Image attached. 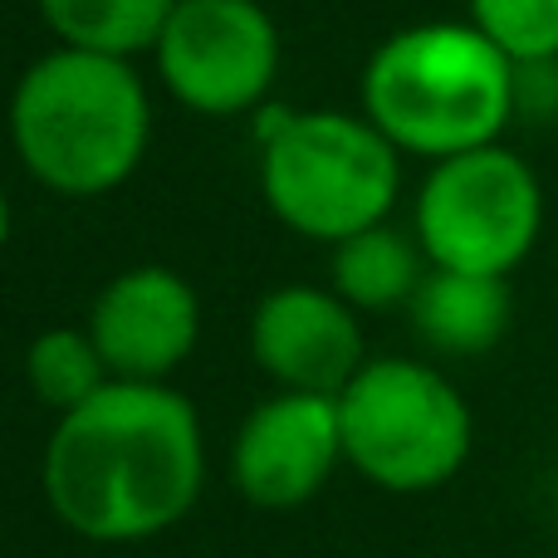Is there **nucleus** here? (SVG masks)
I'll return each instance as SVG.
<instances>
[{
  "mask_svg": "<svg viewBox=\"0 0 558 558\" xmlns=\"http://www.w3.org/2000/svg\"><path fill=\"white\" fill-rule=\"evenodd\" d=\"M202 416L167 383H108L59 416L45 446V500L88 544H143L202 500Z\"/></svg>",
  "mask_w": 558,
  "mask_h": 558,
  "instance_id": "nucleus-1",
  "label": "nucleus"
},
{
  "mask_svg": "<svg viewBox=\"0 0 558 558\" xmlns=\"http://www.w3.org/2000/svg\"><path fill=\"white\" fill-rule=\"evenodd\" d=\"M25 377L39 402L54 407L59 416L94 402V397L113 383V373H108V363L88 328H45L25 353Z\"/></svg>",
  "mask_w": 558,
  "mask_h": 558,
  "instance_id": "nucleus-14",
  "label": "nucleus"
},
{
  "mask_svg": "<svg viewBox=\"0 0 558 558\" xmlns=\"http://www.w3.org/2000/svg\"><path fill=\"white\" fill-rule=\"evenodd\" d=\"M514 118H524V123L558 118V59L514 64Z\"/></svg>",
  "mask_w": 558,
  "mask_h": 558,
  "instance_id": "nucleus-16",
  "label": "nucleus"
},
{
  "mask_svg": "<svg viewBox=\"0 0 558 558\" xmlns=\"http://www.w3.org/2000/svg\"><path fill=\"white\" fill-rule=\"evenodd\" d=\"M471 25L510 64L558 59V0H471Z\"/></svg>",
  "mask_w": 558,
  "mask_h": 558,
  "instance_id": "nucleus-15",
  "label": "nucleus"
},
{
  "mask_svg": "<svg viewBox=\"0 0 558 558\" xmlns=\"http://www.w3.org/2000/svg\"><path fill=\"white\" fill-rule=\"evenodd\" d=\"M343 465L338 397L275 392L241 422L231 446L235 490L260 510H294L314 500Z\"/></svg>",
  "mask_w": 558,
  "mask_h": 558,
  "instance_id": "nucleus-8",
  "label": "nucleus"
},
{
  "mask_svg": "<svg viewBox=\"0 0 558 558\" xmlns=\"http://www.w3.org/2000/svg\"><path fill=\"white\" fill-rule=\"evenodd\" d=\"M363 118L426 162L475 153L514 123V64L471 20L407 25L367 59Z\"/></svg>",
  "mask_w": 558,
  "mask_h": 558,
  "instance_id": "nucleus-3",
  "label": "nucleus"
},
{
  "mask_svg": "<svg viewBox=\"0 0 558 558\" xmlns=\"http://www.w3.org/2000/svg\"><path fill=\"white\" fill-rule=\"evenodd\" d=\"M177 0H39L45 25L59 35L64 49L133 59L157 49Z\"/></svg>",
  "mask_w": 558,
  "mask_h": 558,
  "instance_id": "nucleus-13",
  "label": "nucleus"
},
{
  "mask_svg": "<svg viewBox=\"0 0 558 558\" xmlns=\"http://www.w3.org/2000/svg\"><path fill=\"white\" fill-rule=\"evenodd\" d=\"M343 461L387 495L441 490L471 461L475 422L456 383L416 357H367L338 392Z\"/></svg>",
  "mask_w": 558,
  "mask_h": 558,
  "instance_id": "nucleus-5",
  "label": "nucleus"
},
{
  "mask_svg": "<svg viewBox=\"0 0 558 558\" xmlns=\"http://www.w3.org/2000/svg\"><path fill=\"white\" fill-rule=\"evenodd\" d=\"M260 192L289 231L324 245L373 231L402 192V153L363 113L333 108H255Z\"/></svg>",
  "mask_w": 558,
  "mask_h": 558,
  "instance_id": "nucleus-4",
  "label": "nucleus"
},
{
  "mask_svg": "<svg viewBox=\"0 0 558 558\" xmlns=\"http://www.w3.org/2000/svg\"><path fill=\"white\" fill-rule=\"evenodd\" d=\"M412 328L432 353L441 357H481L510 333L514 294L500 275L465 270H426L422 289L412 294Z\"/></svg>",
  "mask_w": 558,
  "mask_h": 558,
  "instance_id": "nucleus-11",
  "label": "nucleus"
},
{
  "mask_svg": "<svg viewBox=\"0 0 558 558\" xmlns=\"http://www.w3.org/2000/svg\"><path fill=\"white\" fill-rule=\"evenodd\" d=\"M251 353L279 392L338 397L363 373V328L333 289L284 284L251 314Z\"/></svg>",
  "mask_w": 558,
  "mask_h": 558,
  "instance_id": "nucleus-10",
  "label": "nucleus"
},
{
  "mask_svg": "<svg viewBox=\"0 0 558 558\" xmlns=\"http://www.w3.org/2000/svg\"><path fill=\"white\" fill-rule=\"evenodd\" d=\"M426 270H432V260H426L422 241L387 221L373 226V231L348 235L343 245H333V294L348 308L412 304Z\"/></svg>",
  "mask_w": 558,
  "mask_h": 558,
  "instance_id": "nucleus-12",
  "label": "nucleus"
},
{
  "mask_svg": "<svg viewBox=\"0 0 558 558\" xmlns=\"http://www.w3.org/2000/svg\"><path fill=\"white\" fill-rule=\"evenodd\" d=\"M153 59L192 113H255L279 74V29L260 0H177Z\"/></svg>",
  "mask_w": 558,
  "mask_h": 558,
  "instance_id": "nucleus-7",
  "label": "nucleus"
},
{
  "mask_svg": "<svg viewBox=\"0 0 558 558\" xmlns=\"http://www.w3.org/2000/svg\"><path fill=\"white\" fill-rule=\"evenodd\" d=\"M153 104L133 59L64 49L35 59L10 94V143L45 192L94 202L143 167Z\"/></svg>",
  "mask_w": 558,
  "mask_h": 558,
  "instance_id": "nucleus-2",
  "label": "nucleus"
},
{
  "mask_svg": "<svg viewBox=\"0 0 558 558\" xmlns=\"http://www.w3.org/2000/svg\"><path fill=\"white\" fill-rule=\"evenodd\" d=\"M5 241H10V202L0 192V251H5Z\"/></svg>",
  "mask_w": 558,
  "mask_h": 558,
  "instance_id": "nucleus-17",
  "label": "nucleus"
},
{
  "mask_svg": "<svg viewBox=\"0 0 558 558\" xmlns=\"http://www.w3.org/2000/svg\"><path fill=\"white\" fill-rule=\"evenodd\" d=\"M544 231V186L505 143L432 162L416 192V241L436 270L510 279Z\"/></svg>",
  "mask_w": 558,
  "mask_h": 558,
  "instance_id": "nucleus-6",
  "label": "nucleus"
},
{
  "mask_svg": "<svg viewBox=\"0 0 558 558\" xmlns=\"http://www.w3.org/2000/svg\"><path fill=\"white\" fill-rule=\"evenodd\" d=\"M88 333L118 383H167L202 338V304L177 270L133 265L98 289Z\"/></svg>",
  "mask_w": 558,
  "mask_h": 558,
  "instance_id": "nucleus-9",
  "label": "nucleus"
}]
</instances>
